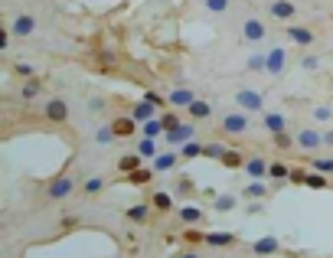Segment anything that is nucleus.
<instances>
[{
    "label": "nucleus",
    "mask_w": 333,
    "mask_h": 258,
    "mask_svg": "<svg viewBox=\"0 0 333 258\" xmlns=\"http://www.w3.org/2000/svg\"><path fill=\"white\" fill-rule=\"evenodd\" d=\"M232 105L239 111H245V115H265V111H268V105H265V92H258V88H235Z\"/></svg>",
    "instance_id": "nucleus-1"
},
{
    "label": "nucleus",
    "mask_w": 333,
    "mask_h": 258,
    "mask_svg": "<svg viewBox=\"0 0 333 258\" xmlns=\"http://www.w3.org/2000/svg\"><path fill=\"white\" fill-rule=\"evenodd\" d=\"M248 128H252V118L239 108L219 115V131H222L225 137H242V134H248Z\"/></svg>",
    "instance_id": "nucleus-2"
},
{
    "label": "nucleus",
    "mask_w": 333,
    "mask_h": 258,
    "mask_svg": "<svg viewBox=\"0 0 333 258\" xmlns=\"http://www.w3.org/2000/svg\"><path fill=\"white\" fill-rule=\"evenodd\" d=\"M281 30H284L287 43H294L297 49H314V46H317V33H314V26H304V23H284Z\"/></svg>",
    "instance_id": "nucleus-3"
},
{
    "label": "nucleus",
    "mask_w": 333,
    "mask_h": 258,
    "mask_svg": "<svg viewBox=\"0 0 333 258\" xmlns=\"http://www.w3.org/2000/svg\"><path fill=\"white\" fill-rule=\"evenodd\" d=\"M294 141H297V147H301L304 154L314 157L320 147H324V131L314 128V125H304V128H297V131H294Z\"/></svg>",
    "instance_id": "nucleus-4"
},
{
    "label": "nucleus",
    "mask_w": 333,
    "mask_h": 258,
    "mask_svg": "<svg viewBox=\"0 0 333 258\" xmlns=\"http://www.w3.org/2000/svg\"><path fill=\"white\" fill-rule=\"evenodd\" d=\"M75 177H72L69 170L66 173H59V177H53V180L46 183V199H53V203H59V199H66V196L72 193V190H75Z\"/></svg>",
    "instance_id": "nucleus-5"
},
{
    "label": "nucleus",
    "mask_w": 333,
    "mask_h": 258,
    "mask_svg": "<svg viewBox=\"0 0 333 258\" xmlns=\"http://www.w3.org/2000/svg\"><path fill=\"white\" fill-rule=\"evenodd\" d=\"M196 121H180L177 128H173V131H167V137H163V144H167V147H183V144H190V141H196Z\"/></svg>",
    "instance_id": "nucleus-6"
},
{
    "label": "nucleus",
    "mask_w": 333,
    "mask_h": 258,
    "mask_svg": "<svg viewBox=\"0 0 333 258\" xmlns=\"http://www.w3.org/2000/svg\"><path fill=\"white\" fill-rule=\"evenodd\" d=\"M242 39L252 43V46H262L265 39H268V26H265L262 16H245L242 20Z\"/></svg>",
    "instance_id": "nucleus-7"
},
{
    "label": "nucleus",
    "mask_w": 333,
    "mask_h": 258,
    "mask_svg": "<svg viewBox=\"0 0 333 258\" xmlns=\"http://www.w3.org/2000/svg\"><path fill=\"white\" fill-rule=\"evenodd\" d=\"M265 10H268V16L278 20V23H294V16H297L294 0H265Z\"/></svg>",
    "instance_id": "nucleus-8"
},
{
    "label": "nucleus",
    "mask_w": 333,
    "mask_h": 258,
    "mask_svg": "<svg viewBox=\"0 0 333 258\" xmlns=\"http://www.w3.org/2000/svg\"><path fill=\"white\" fill-rule=\"evenodd\" d=\"M287 65H291V53H287V46H271L268 49V72H265V75L281 78L287 72Z\"/></svg>",
    "instance_id": "nucleus-9"
},
{
    "label": "nucleus",
    "mask_w": 333,
    "mask_h": 258,
    "mask_svg": "<svg viewBox=\"0 0 333 258\" xmlns=\"http://www.w3.org/2000/svg\"><path fill=\"white\" fill-rule=\"evenodd\" d=\"M180 164H183L180 150H177V147H167V150H160V154H157L154 160H150V170H154L157 177H160V173H173Z\"/></svg>",
    "instance_id": "nucleus-10"
},
{
    "label": "nucleus",
    "mask_w": 333,
    "mask_h": 258,
    "mask_svg": "<svg viewBox=\"0 0 333 258\" xmlns=\"http://www.w3.org/2000/svg\"><path fill=\"white\" fill-rule=\"evenodd\" d=\"M268 170H271V160L265 154H248L245 160V177L248 180H268Z\"/></svg>",
    "instance_id": "nucleus-11"
},
{
    "label": "nucleus",
    "mask_w": 333,
    "mask_h": 258,
    "mask_svg": "<svg viewBox=\"0 0 333 258\" xmlns=\"http://www.w3.org/2000/svg\"><path fill=\"white\" fill-rule=\"evenodd\" d=\"M43 118L53 121V125H66V121H69V105H66V98H49V102L43 105Z\"/></svg>",
    "instance_id": "nucleus-12"
},
{
    "label": "nucleus",
    "mask_w": 333,
    "mask_h": 258,
    "mask_svg": "<svg viewBox=\"0 0 333 258\" xmlns=\"http://www.w3.org/2000/svg\"><path fill=\"white\" fill-rule=\"evenodd\" d=\"M248 249H252V255H258V258H274V255H281V242L274 239V235H262V239H255Z\"/></svg>",
    "instance_id": "nucleus-13"
},
{
    "label": "nucleus",
    "mask_w": 333,
    "mask_h": 258,
    "mask_svg": "<svg viewBox=\"0 0 333 258\" xmlns=\"http://www.w3.org/2000/svg\"><path fill=\"white\" fill-rule=\"evenodd\" d=\"M262 131L271 134V137L284 134L287 131V115H281V111H265L262 115Z\"/></svg>",
    "instance_id": "nucleus-14"
},
{
    "label": "nucleus",
    "mask_w": 333,
    "mask_h": 258,
    "mask_svg": "<svg viewBox=\"0 0 333 258\" xmlns=\"http://www.w3.org/2000/svg\"><path fill=\"white\" fill-rule=\"evenodd\" d=\"M10 30H13V36H20V39L33 36V33H36V16L33 13H16L13 20H10Z\"/></svg>",
    "instance_id": "nucleus-15"
},
{
    "label": "nucleus",
    "mask_w": 333,
    "mask_h": 258,
    "mask_svg": "<svg viewBox=\"0 0 333 258\" xmlns=\"http://www.w3.org/2000/svg\"><path fill=\"white\" fill-rule=\"evenodd\" d=\"M196 102V92L193 88H173V92H167V105H170V108H177V111H186L190 108V105Z\"/></svg>",
    "instance_id": "nucleus-16"
},
{
    "label": "nucleus",
    "mask_w": 333,
    "mask_h": 258,
    "mask_svg": "<svg viewBox=\"0 0 333 258\" xmlns=\"http://www.w3.org/2000/svg\"><path fill=\"white\" fill-rule=\"evenodd\" d=\"M242 199H248V203H252V199H268V196H271V183L268 180H248L245 187H242Z\"/></svg>",
    "instance_id": "nucleus-17"
},
{
    "label": "nucleus",
    "mask_w": 333,
    "mask_h": 258,
    "mask_svg": "<svg viewBox=\"0 0 333 258\" xmlns=\"http://www.w3.org/2000/svg\"><path fill=\"white\" fill-rule=\"evenodd\" d=\"M206 245L209 249H232V245H239V235L229 229H216V232H206Z\"/></svg>",
    "instance_id": "nucleus-18"
},
{
    "label": "nucleus",
    "mask_w": 333,
    "mask_h": 258,
    "mask_svg": "<svg viewBox=\"0 0 333 258\" xmlns=\"http://www.w3.org/2000/svg\"><path fill=\"white\" fill-rule=\"evenodd\" d=\"M177 219H180V226H200V222L206 219V212H202L196 203H183L177 209Z\"/></svg>",
    "instance_id": "nucleus-19"
},
{
    "label": "nucleus",
    "mask_w": 333,
    "mask_h": 258,
    "mask_svg": "<svg viewBox=\"0 0 333 258\" xmlns=\"http://www.w3.org/2000/svg\"><path fill=\"white\" fill-rule=\"evenodd\" d=\"M186 115H190V121H196V125H200V121H209V118L216 115V105H209L206 98H196V102L186 108Z\"/></svg>",
    "instance_id": "nucleus-20"
},
{
    "label": "nucleus",
    "mask_w": 333,
    "mask_h": 258,
    "mask_svg": "<svg viewBox=\"0 0 333 258\" xmlns=\"http://www.w3.org/2000/svg\"><path fill=\"white\" fill-rule=\"evenodd\" d=\"M173 196L177 199H193L196 196V180L190 177V173H180L177 183H173Z\"/></svg>",
    "instance_id": "nucleus-21"
},
{
    "label": "nucleus",
    "mask_w": 333,
    "mask_h": 258,
    "mask_svg": "<svg viewBox=\"0 0 333 258\" xmlns=\"http://www.w3.org/2000/svg\"><path fill=\"white\" fill-rule=\"evenodd\" d=\"M39 95H43V78H23V82H20V98H23L26 105L36 102Z\"/></svg>",
    "instance_id": "nucleus-22"
},
{
    "label": "nucleus",
    "mask_w": 333,
    "mask_h": 258,
    "mask_svg": "<svg viewBox=\"0 0 333 258\" xmlns=\"http://www.w3.org/2000/svg\"><path fill=\"white\" fill-rule=\"evenodd\" d=\"M111 128H115V134H118V137H131V134H137V131H140V125L134 121L131 115L115 118V121H111Z\"/></svg>",
    "instance_id": "nucleus-23"
},
{
    "label": "nucleus",
    "mask_w": 333,
    "mask_h": 258,
    "mask_svg": "<svg viewBox=\"0 0 333 258\" xmlns=\"http://www.w3.org/2000/svg\"><path fill=\"white\" fill-rule=\"evenodd\" d=\"M157 115H160V108H157V105H150L147 98H144V102H137V105H134V111H131V118L137 121V125H147L150 118H157Z\"/></svg>",
    "instance_id": "nucleus-24"
},
{
    "label": "nucleus",
    "mask_w": 333,
    "mask_h": 258,
    "mask_svg": "<svg viewBox=\"0 0 333 258\" xmlns=\"http://www.w3.org/2000/svg\"><path fill=\"white\" fill-rule=\"evenodd\" d=\"M245 160H248V154H242V150L229 147V150L222 154V160H219V164H222L225 170H245Z\"/></svg>",
    "instance_id": "nucleus-25"
},
{
    "label": "nucleus",
    "mask_w": 333,
    "mask_h": 258,
    "mask_svg": "<svg viewBox=\"0 0 333 258\" xmlns=\"http://www.w3.org/2000/svg\"><path fill=\"white\" fill-rule=\"evenodd\" d=\"M245 69L248 72H268V49H255V53H248L245 56Z\"/></svg>",
    "instance_id": "nucleus-26"
},
{
    "label": "nucleus",
    "mask_w": 333,
    "mask_h": 258,
    "mask_svg": "<svg viewBox=\"0 0 333 258\" xmlns=\"http://www.w3.org/2000/svg\"><path fill=\"white\" fill-rule=\"evenodd\" d=\"M105 187H108V180H105L101 173H92V177H85V180H82V193H85V196L105 193Z\"/></svg>",
    "instance_id": "nucleus-27"
},
{
    "label": "nucleus",
    "mask_w": 333,
    "mask_h": 258,
    "mask_svg": "<svg viewBox=\"0 0 333 258\" xmlns=\"http://www.w3.org/2000/svg\"><path fill=\"white\" fill-rule=\"evenodd\" d=\"M150 209H154L150 203H137V206H131V209L124 212V216H128V222H134V226H144V222L150 219Z\"/></svg>",
    "instance_id": "nucleus-28"
},
{
    "label": "nucleus",
    "mask_w": 333,
    "mask_h": 258,
    "mask_svg": "<svg viewBox=\"0 0 333 258\" xmlns=\"http://www.w3.org/2000/svg\"><path fill=\"white\" fill-rule=\"evenodd\" d=\"M163 134H167V128H163L160 115H157V118H150L147 125H140V137H150V141H157V137H163Z\"/></svg>",
    "instance_id": "nucleus-29"
},
{
    "label": "nucleus",
    "mask_w": 333,
    "mask_h": 258,
    "mask_svg": "<svg viewBox=\"0 0 333 258\" xmlns=\"http://www.w3.org/2000/svg\"><path fill=\"white\" fill-rule=\"evenodd\" d=\"M235 206H239V196L235 193H219L212 199V212H232Z\"/></svg>",
    "instance_id": "nucleus-30"
},
{
    "label": "nucleus",
    "mask_w": 333,
    "mask_h": 258,
    "mask_svg": "<svg viewBox=\"0 0 333 258\" xmlns=\"http://www.w3.org/2000/svg\"><path fill=\"white\" fill-rule=\"evenodd\" d=\"M304 187H307V190H330V187H333V177L310 170V173H307V180H304Z\"/></svg>",
    "instance_id": "nucleus-31"
},
{
    "label": "nucleus",
    "mask_w": 333,
    "mask_h": 258,
    "mask_svg": "<svg viewBox=\"0 0 333 258\" xmlns=\"http://www.w3.org/2000/svg\"><path fill=\"white\" fill-rule=\"evenodd\" d=\"M140 160H144V157H140L137 150H134V154H124L121 160H118V170L121 173H134V170H140Z\"/></svg>",
    "instance_id": "nucleus-32"
},
{
    "label": "nucleus",
    "mask_w": 333,
    "mask_h": 258,
    "mask_svg": "<svg viewBox=\"0 0 333 258\" xmlns=\"http://www.w3.org/2000/svg\"><path fill=\"white\" fill-rule=\"evenodd\" d=\"M150 206H154L157 212H170V209H173V196L163 193V190H157V193L150 196Z\"/></svg>",
    "instance_id": "nucleus-33"
},
{
    "label": "nucleus",
    "mask_w": 333,
    "mask_h": 258,
    "mask_svg": "<svg viewBox=\"0 0 333 258\" xmlns=\"http://www.w3.org/2000/svg\"><path fill=\"white\" fill-rule=\"evenodd\" d=\"M291 177V167L284 164V160H271V170H268V180L271 183H281V180H287Z\"/></svg>",
    "instance_id": "nucleus-34"
},
{
    "label": "nucleus",
    "mask_w": 333,
    "mask_h": 258,
    "mask_svg": "<svg viewBox=\"0 0 333 258\" xmlns=\"http://www.w3.org/2000/svg\"><path fill=\"white\" fill-rule=\"evenodd\" d=\"M320 65H324V56L320 53H301V69L304 72H320Z\"/></svg>",
    "instance_id": "nucleus-35"
},
{
    "label": "nucleus",
    "mask_w": 333,
    "mask_h": 258,
    "mask_svg": "<svg viewBox=\"0 0 333 258\" xmlns=\"http://www.w3.org/2000/svg\"><path fill=\"white\" fill-rule=\"evenodd\" d=\"M115 141H118V134H115L111 125H101L98 131H95V144H98V147H108V144H115Z\"/></svg>",
    "instance_id": "nucleus-36"
},
{
    "label": "nucleus",
    "mask_w": 333,
    "mask_h": 258,
    "mask_svg": "<svg viewBox=\"0 0 333 258\" xmlns=\"http://www.w3.org/2000/svg\"><path fill=\"white\" fill-rule=\"evenodd\" d=\"M183 242L186 245H206V232H200L196 226H183Z\"/></svg>",
    "instance_id": "nucleus-37"
},
{
    "label": "nucleus",
    "mask_w": 333,
    "mask_h": 258,
    "mask_svg": "<svg viewBox=\"0 0 333 258\" xmlns=\"http://www.w3.org/2000/svg\"><path fill=\"white\" fill-rule=\"evenodd\" d=\"M310 170L333 177V157H310Z\"/></svg>",
    "instance_id": "nucleus-38"
},
{
    "label": "nucleus",
    "mask_w": 333,
    "mask_h": 258,
    "mask_svg": "<svg viewBox=\"0 0 333 258\" xmlns=\"http://www.w3.org/2000/svg\"><path fill=\"white\" fill-rule=\"evenodd\" d=\"M202 147H206V144L190 141V144H183V147H180V157H183V160H196V157H202Z\"/></svg>",
    "instance_id": "nucleus-39"
},
{
    "label": "nucleus",
    "mask_w": 333,
    "mask_h": 258,
    "mask_svg": "<svg viewBox=\"0 0 333 258\" xmlns=\"http://www.w3.org/2000/svg\"><path fill=\"white\" fill-rule=\"evenodd\" d=\"M200 3L206 13H225V10L232 7V0H200Z\"/></svg>",
    "instance_id": "nucleus-40"
},
{
    "label": "nucleus",
    "mask_w": 333,
    "mask_h": 258,
    "mask_svg": "<svg viewBox=\"0 0 333 258\" xmlns=\"http://www.w3.org/2000/svg\"><path fill=\"white\" fill-rule=\"evenodd\" d=\"M310 118L320 121V125H327V121H333V108L330 105H314V108H310Z\"/></svg>",
    "instance_id": "nucleus-41"
},
{
    "label": "nucleus",
    "mask_w": 333,
    "mask_h": 258,
    "mask_svg": "<svg viewBox=\"0 0 333 258\" xmlns=\"http://www.w3.org/2000/svg\"><path fill=\"white\" fill-rule=\"evenodd\" d=\"M137 154H140V157H150V160H154V157L160 154V150H157V141H150V137H140V141H137Z\"/></svg>",
    "instance_id": "nucleus-42"
},
{
    "label": "nucleus",
    "mask_w": 333,
    "mask_h": 258,
    "mask_svg": "<svg viewBox=\"0 0 333 258\" xmlns=\"http://www.w3.org/2000/svg\"><path fill=\"white\" fill-rule=\"evenodd\" d=\"M225 144H219V141H209L206 147H202V157H209V160H222V154H225Z\"/></svg>",
    "instance_id": "nucleus-43"
},
{
    "label": "nucleus",
    "mask_w": 333,
    "mask_h": 258,
    "mask_svg": "<svg viewBox=\"0 0 333 258\" xmlns=\"http://www.w3.org/2000/svg\"><path fill=\"white\" fill-rule=\"evenodd\" d=\"M160 121H163V128H167V131H173V128H177L183 118L177 115V108H170V111H160ZM163 137H167V134H163Z\"/></svg>",
    "instance_id": "nucleus-44"
},
{
    "label": "nucleus",
    "mask_w": 333,
    "mask_h": 258,
    "mask_svg": "<svg viewBox=\"0 0 333 258\" xmlns=\"http://www.w3.org/2000/svg\"><path fill=\"white\" fill-rule=\"evenodd\" d=\"M13 75L16 78H36V69L30 63H13Z\"/></svg>",
    "instance_id": "nucleus-45"
},
{
    "label": "nucleus",
    "mask_w": 333,
    "mask_h": 258,
    "mask_svg": "<svg viewBox=\"0 0 333 258\" xmlns=\"http://www.w3.org/2000/svg\"><path fill=\"white\" fill-rule=\"evenodd\" d=\"M150 177H157V173H154V170H134V173H128V180H131L134 187H140V183L150 180Z\"/></svg>",
    "instance_id": "nucleus-46"
},
{
    "label": "nucleus",
    "mask_w": 333,
    "mask_h": 258,
    "mask_svg": "<svg viewBox=\"0 0 333 258\" xmlns=\"http://www.w3.org/2000/svg\"><path fill=\"white\" fill-rule=\"evenodd\" d=\"M307 173H310V170H301V167H291V177H287V180H291V183H297V187H304V180H307Z\"/></svg>",
    "instance_id": "nucleus-47"
},
{
    "label": "nucleus",
    "mask_w": 333,
    "mask_h": 258,
    "mask_svg": "<svg viewBox=\"0 0 333 258\" xmlns=\"http://www.w3.org/2000/svg\"><path fill=\"white\" fill-rule=\"evenodd\" d=\"M274 144H278V147H281V150H291V147H294V144H297V141H294V137H291V134H287V131H284V134H278V137H274Z\"/></svg>",
    "instance_id": "nucleus-48"
},
{
    "label": "nucleus",
    "mask_w": 333,
    "mask_h": 258,
    "mask_svg": "<svg viewBox=\"0 0 333 258\" xmlns=\"http://www.w3.org/2000/svg\"><path fill=\"white\" fill-rule=\"evenodd\" d=\"M10 43H13V30H10V26H3V33H0V49L7 53V49H10Z\"/></svg>",
    "instance_id": "nucleus-49"
},
{
    "label": "nucleus",
    "mask_w": 333,
    "mask_h": 258,
    "mask_svg": "<svg viewBox=\"0 0 333 258\" xmlns=\"http://www.w3.org/2000/svg\"><path fill=\"white\" fill-rule=\"evenodd\" d=\"M262 209H265V199H252L245 212H248V216H258V212H262Z\"/></svg>",
    "instance_id": "nucleus-50"
},
{
    "label": "nucleus",
    "mask_w": 333,
    "mask_h": 258,
    "mask_svg": "<svg viewBox=\"0 0 333 258\" xmlns=\"http://www.w3.org/2000/svg\"><path fill=\"white\" fill-rule=\"evenodd\" d=\"M324 147L333 150V128H327V131H324Z\"/></svg>",
    "instance_id": "nucleus-51"
},
{
    "label": "nucleus",
    "mask_w": 333,
    "mask_h": 258,
    "mask_svg": "<svg viewBox=\"0 0 333 258\" xmlns=\"http://www.w3.org/2000/svg\"><path fill=\"white\" fill-rule=\"evenodd\" d=\"M177 258H202V255H200V252H196V249H183V252H180Z\"/></svg>",
    "instance_id": "nucleus-52"
}]
</instances>
